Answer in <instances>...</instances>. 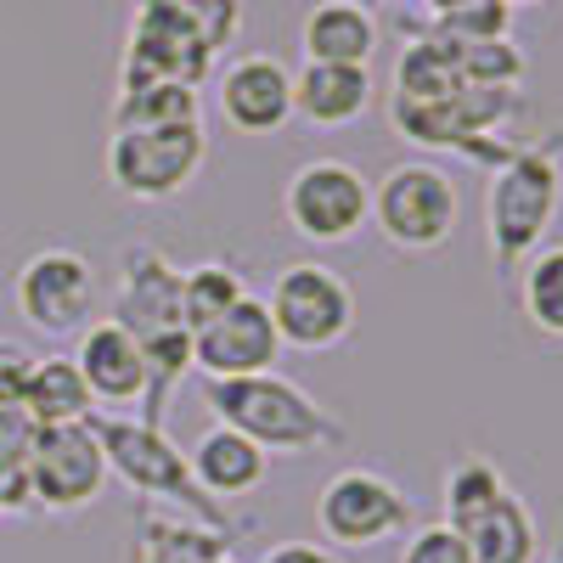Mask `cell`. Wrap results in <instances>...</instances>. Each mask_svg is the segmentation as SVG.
<instances>
[{
  "instance_id": "7a4b0ae2",
  "label": "cell",
  "mask_w": 563,
  "mask_h": 563,
  "mask_svg": "<svg viewBox=\"0 0 563 563\" xmlns=\"http://www.w3.org/2000/svg\"><path fill=\"white\" fill-rule=\"evenodd\" d=\"M558 198H563V169L541 147L507 153L490 169V186H485V238H490L496 271H519L541 249L547 225L558 220Z\"/></svg>"
},
{
  "instance_id": "7c38bea8",
  "label": "cell",
  "mask_w": 563,
  "mask_h": 563,
  "mask_svg": "<svg viewBox=\"0 0 563 563\" xmlns=\"http://www.w3.org/2000/svg\"><path fill=\"white\" fill-rule=\"evenodd\" d=\"M214 97H220V119L238 135H276L294 119V68L271 52H249L220 68Z\"/></svg>"
},
{
  "instance_id": "6da1fadb",
  "label": "cell",
  "mask_w": 563,
  "mask_h": 563,
  "mask_svg": "<svg viewBox=\"0 0 563 563\" xmlns=\"http://www.w3.org/2000/svg\"><path fill=\"white\" fill-rule=\"evenodd\" d=\"M203 400L209 411L225 422V429L249 434L265 456H305V451H327L344 445V429L327 417L305 389H294L276 372H260V378H231V384H209L203 378Z\"/></svg>"
},
{
  "instance_id": "4316f807",
  "label": "cell",
  "mask_w": 563,
  "mask_h": 563,
  "mask_svg": "<svg viewBox=\"0 0 563 563\" xmlns=\"http://www.w3.org/2000/svg\"><path fill=\"white\" fill-rule=\"evenodd\" d=\"M34 361H40V355H29L18 339H0V406H23V389H29Z\"/></svg>"
},
{
  "instance_id": "83f0119b",
  "label": "cell",
  "mask_w": 563,
  "mask_h": 563,
  "mask_svg": "<svg viewBox=\"0 0 563 563\" xmlns=\"http://www.w3.org/2000/svg\"><path fill=\"white\" fill-rule=\"evenodd\" d=\"M40 440V422L23 411V406H0V456H12L29 467V451Z\"/></svg>"
},
{
  "instance_id": "30bf717a",
  "label": "cell",
  "mask_w": 563,
  "mask_h": 563,
  "mask_svg": "<svg viewBox=\"0 0 563 563\" xmlns=\"http://www.w3.org/2000/svg\"><path fill=\"white\" fill-rule=\"evenodd\" d=\"M90 429H97L102 451H108V474H119L130 490L141 496H180L203 507V490L192 479V467H186V456L158 434V422H130V417H85Z\"/></svg>"
},
{
  "instance_id": "9a60e30c",
  "label": "cell",
  "mask_w": 563,
  "mask_h": 563,
  "mask_svg": "<svg viewBox=\"0 0 563 563\" xmlns=\"http://www.w3.org/2000/svg\"><path fill=\"white\" fill-rule=\"evenodd\" d=\"M372 108V68H339V63H305L294 74V119L316 130H344L366 119Z\"/></svg>"
},
{
  "instance_id": "8fae6325",
  "label": "cell",
  "mask_w": 563,
  "mask_h": 563,
  "mask_svg": "<svg viewBox=\"0 0 563 563\" xmlns=\"http://www.w3.org/2000/svg\"><path fill=\"white\" fill-rule=\"evenodd\" d=\"M282 361V339L276 321L265 310V299H238L225 316H214L209 327L192 333V366L209 384H231V378H260V372H276Z\"/></svg>"
},
{
  "instance_id": "cb8c5ba5",
  "label": "cell",
  "mask_w": 563,
  "mask_h": 563,
  "mask_svg": "<svg viewBox=\"0 0 563 563\" xmlns=\"http://www.w3.org/2000/svg\"><path fill=\"white\" fill-rule=\"evenodd\" d=\"M141 7H153L180 34H192L209 57H220L243 29V0H141Z\"/></svg>"
},
{
  "instance_id": "836d02e7",
  "label": "cell",
  "mask_w": 563,
  "mask_h": 563,
  "mask_svg": "<svg viewBox=\"0 0 563 563\" xmlns=\"http://www.w3.org/2000/svg\"><path fill=\"white\" fill-rule=\"evenodd\" d=\"M209 563H238V558H209Z\"/></svg>"
},
{
  "instance_id": "5b68a950",
  "label": "cell",
  "mask_w": 563,
  "mask_h": 563,
  "mask_svg": "<svg viewBox=\"0 0 563 563\" xmlns=\"http://www.w3.org/2000/svg\"><path fill=\"white\" fill-rule=\"evenodd\" d=\"M209 158V130L198 124H158V130H113L108 135V180L130 203H169L198 180Z\"/></svg>"
},
{
  "instance_id": "e575fe53",
  "label": "cell",
  "mask_w": 563,
  "mask_h": 563,
  "mask_svg": "<svg viewBox=\"0 0 563 563\" xmlns=\"http://www.w3.org/2000/svg\"><path fill=\"white\" fill-rule=\"evenodd\" d=\"M558 169H563V164H558Z\"/></svg>"
},
{
  "instance_id": "f1b7e54d",
  "label": "cell",
  "mask_w": 563,
  "mask_h": 563,
  "mask_svg": "<svg viewBox=\"0 0 563 563\" xmlns=\"http://www.w3.org/2000/svg\"><path fill=\"white\" fill-rule=\"evenodd\" d=\"M260 563H344L333 547H321V541H276Z\"/></svg>"
},
{
  "instance_id": "52a82bcc",
  "label": "cell",
  "mask_w": 563,
  "mask_h": 563,
  "mask_svg": "<svg viewBox=\"0 0 563 563\" xmlns=\"http://www.w3.org/2000/svg\"><path fill=\"white\" fill-rule=\"evenodd\" d=\"M282 220L305 243H350L372 220V180L344 158H310L282 186Z\"/></svg>"
},
{
  "instance_id": "2e32d148",
  "label": "cell",
  "mask_w": 563,
  "mask_h": 563,
  "mask_svg": "<svg viewBox=\"0 0 563 563\" xmlns=\"http://www.w3.org/2000/svg\"><path fill=\"white\" fill-rule=\"evenodd\" d=\"M135 339H158L180 327V271H169L158 254L135 249L124 254V294H119V316Z\"/></svg>"
},
{
  "instance_id": "277c9868",
  "label": "cell",
  "mask_w": 563,
  "mask_h": 563,
  "mask_svg": "<svg viewBox=\"0 0 563 563\" xmlns=\"http://www.w3.org/2000/svg\"><path fill=\"white\" fill-rule=\"evenodd\" d=\"M271 321H276V339L282 350H339L355 333V288L344 282V271L321 265V260H294L282 265L271 282V299H265Z\"/></svg>"
},
{
  "instance_id": "9c48e42d",
  "label": "cell",
  "mask_w": 563,
  "mask_h": 563,
  "mask_svg": "<svg viewBox=\"0 0 563 563\" xmlns=\"http://www.w3.org/2000/svg\"><path fill=\"white\" fill-rule=\"evenodd\" d=\"M29 501L52 512H79L108 490V451L90 422H68V429H40L29 451Z\"/></svg>"
},
{
  "instance_id": "3957f363",
  "label": "cell",
  "mask_w": 563,
  "mask_h": 563,
  "mask_svg": "<svg viewBox=\"0 0 563 563\" xmlns=\"http://www.w3.org/2000/svg\"><path fill=\"white\" fill-rule=\"evenodd\" d=\"M462 220V192L451 169L429 164V158H406L389 164L372 180V225L384 231V243L400 254H434L456 238Z\"/></svg>"
},
{
  "instance_id": "ac0fdd59",
  "label": "cell",
  "mask_w": 563,
  "mask_h": 563,
  "mask_svg": "<svg viewBox=\"0 0 563 563\" xmlns=\"http://www.w3.org/2000/svg\"><path fill=\"white\" fill-rule=\"evenodd\" d=\"M456 536L467 541L474 563H536L541 558L536 512L525 507V496H512V490H501L485 512H474L467 525H456Z\"/></svg>"
},
{
  "instance_id": "7402d4cb",
  "label": "cell",
  "mask_w": 563,
  "mask_h": 563,
  "mask_svg": "<svg viewBox=\"0 0 563 563\" xmlns=\"http://www.w3.org/2000/svg\"><path fill=\"white\" fill-rule=\"evenodd\" d=\"M519 310H525V321L536 327V333L563 339V243L536 249L519 265Z\"/></svg>"
},
{
  "instance_id": "603a6c76",
  "label": "cell",
  "mask_w": 563,
  "mask_h": 563,
  "mask_svg": "<svg viewBox=\"0 0 563 563\" xmlns=\"http://www.w3.org/2000/svg\"><path fill=\"white\" fill-rule=\"evenodd\" d=\"M238 299H249V282L220 265V260H203L192 271H180V327L186 333H198V327H209L214 316H225Z\"/></svg>"
},
{
  "instance_id": "1f68e13d",
  "label": "cell",
  "mask_w": 563,
  "mask_h": 563,
  "mask_svg": "<svg viewBox=\"0 0 563 563\" xmlns=\"http://www.w3.org/2000/svg\"><path fill=\"white\" fill-rule=\"evenodd\" d=\"M507 12H519V7H547V0H501Z\"/></svg>"
},
{
  "instance_id": "484cf974",
  "label": "cell",
  "mask_w": 563,
  "mask_h": 563,
  "mask_svg": "<svg viewBox=\"0 0 563 563\" xmlns=\"http://www.w3.org/2000/svg\"><path fill=\"white\" fill-rule=\"evenodd\" d=\"M400 563H474V552L440 519V525H417L411 536H400Z\"/></svg>"
},
{
  "instance_id": "4dcf8cb0",
  "label": "cell",
  "mask_w": 563,
  "mask_h": 563,
  "mask_svg": "<svg viewBox=\"0 0 563 563\" xmlns=\"http://www.w3.org/2000/svg\"><path fill=\"white\" fill-rule=\"evenodd\" d=\"M422 7H429V18H434V23H445V18H462V12L490 7V0H422Z\"/></svg>"
},
{
  "instance_id": "4fadbf2b",
  "label": "cell",
  "mask_w": 563,
  "mask_h": 563,
  "mask_svg": "<svg viewBox=\"0 0 563 563\" xmlns=\"http://www.w3.org/2000/svg\"><path fill=\"white\" fill-rule=\"evenodd\" d=\"M74 366H79L90 400H102V406H135V400H147V389H153L147 350H141V339L130 333L124 321H113V316L90 321L79 333Z\"/></svg>"
},
{
  "instance_id": "44dd1931",
  "label": "cell",
  "mask_w": 563,
  "mask_h": 563,
  "mask_svg": "<svg viewBox=\"0 0 563 563\" xmlns=\"http://www.w3.org/2000/svg\"><path fill=\"white\" fill-rule=\"evenodd\" d=\"M203 97L192 85H130L113 102V130H158V124H198Z\"/></svg>"
},
{
  "instance_id": "d6a6232c",
  "label": "cell",
  "mask_w": 563,
  "mask_h": 563,
  "mask_svg": "<svg viewBox=\"0 0 563 563\" xmlns=\"http://www.w3.org/2000/svg\"><path fill=\"white\" fill-rule=\"evenodd\" d=\"M547 563H563V541H558V552H552V558H547Z\"/></svg>"
},
{
  "instance_id": "8992f818",
  "label": "cell",
  "mask_w": 563,
  "mask_h": 563,
  "mask_svg": "<svg viewBox=\"0 0 563 563\" xmlns=\"http://www.w3.org/2000/svg\"><path fill=\"white\" fill-rule=\"evenodd\" d=\"M316 525H321L327 547L372 552V547H389L411 530V501L378 467H339L316 490Z\"/></svg>"
},
{
  "instance_id": "f546056e",
  "label": "cell",
  "mask_w": 563,
  "mask_h": 563,
  "mask_svg": "<svg viewBox=\"0 0 563 563\" xmlns=\"http://www.w3.org/2000/svg\"><path fill=\"white\" fill-rule=\"evenodd\" d=\"M23 507H34V501H29V474H23V462L0 456V512H23Z\"/></svg>"
},
{
  "instance_id": "d4e9b609",
  "label": "cell",
  "mask_w": 563,
  "mask_h": 563,
  "mask_svg": "<svg viewBox=\"0 0 563 563\" xmlns=\"http://www.w3.org/2000/svg\"><path fill=\"white\" fill-rule=\"evenodd\" d=\"M501 490H507V479H501V467H496L490 456H462V462H451V474H445V525H451V530L467 525V519H474V512H485Z\"/></svg>"
},
{
  "instance_id": "d6986e66",
  "label": "cell",
  "mask_w": 563,
  "mask_h": 563,
  "mask_svg": "<svg viewBox=\"0 0 563 563\" xmlns=\"http://www.w3.org/2000/svg\"><path fill=\"white\" fill-rule=\"evenodd\" d=\"M90 406H97V400H90L74 355H45V361H34L29 389H23V411L40 422V429H68V422H85Z\"/></svg>"
},
{
  "instance_id": "ba28073f",
  "label": "cell",
  "mask_w": 563,
  "mask_h": 563,
  "mask_svg": "<svg viewBox=\"0 0 563 563\" xmlns=\"http://www.w3.org/2000/svg\"><path fill=\"white\" fill-rule=\"evenodd\" d=\"M12 299H18V316L40 327V333H52V339L85 333L90 305H97V271L74 249H40L18 265Z\"/></svg>"
},
{
  "instance_id": "5bb4252c",
  "label": "cell",
  "mask_w": 563,
  "mask_h": 563,
  "mask_svg": "<svg viewBox=\"0 0 563 563\" xmlns=\"http://www.w3.org/2000/svg\"><path fill=\"white\" fill-rule=\"evenodd\" d=\"M305 63H339V68H372L378 57V18L361 0H316L299 23Z\"/></svg>"
},
{
  "instance_id": "ffe728a7",
  "label": "cell",
  "mask_w": 563,
  "mask_h": 563,
  "mask_svg": "<svg viewBox=\"0 0 563 563\" xmlns=\"http://www.w3.org/2000/svg\"><path fill=\"white\" fill-rule=\"evenodd\" d=\"M451 90H462L456 45L440 40V34L411 40L406 52H400V63H395V97L400 102H445Z\"/></svg>"
},
{
  "instance_id": "e0dca14e",
  "label": "cell",
  "mask_w": 563,
  "mask_h": 563,
  "mask_svg": "<svg viewBox=\"0 0 563 563\" xmlns=\"http://www.w3.org/2000/svg\"><path fill=\"white\" fill-rule=\"evenodd\" d=\"M186 467H192L198 490L238 501V496H254V490L265 485L271 456H265L249 434H238V429H225V422H214V429L198 434V445H192V456H186Z\"/></svg>"
}]
</instances>
